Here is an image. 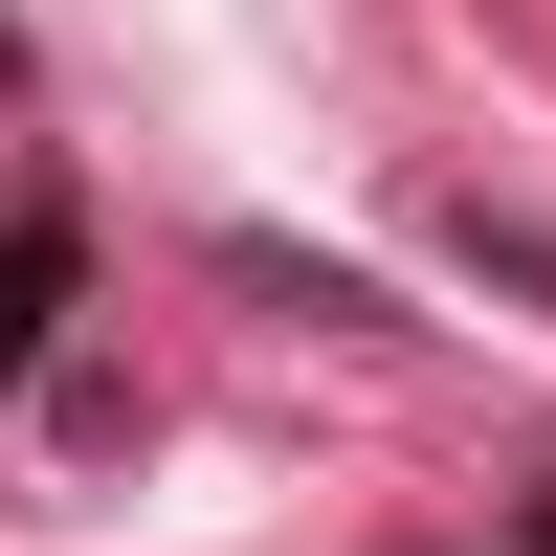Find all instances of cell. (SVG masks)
<instances>
[{
	"instance_id": "4",
	"label": "cell",
	"mask_w": 556,
	"mask_h": 556,
	"mask_svg": "<svg viewBox=\"0 0 556 556\" xmlns=\"http://www.w3.org/2000/svg\"><path fill=\"white\" fill-rule=\"evenodd\" d=\"M534 556H556V490H534Z\"/></svg>"
},
{
	"instance_id": "3",
	"label": "cell",
	"mask_w": 556,
	"mask_h": 556,
	"mask_svg": "<svg viewBox=\"0 0 556 556\" xmlns=\"http://www.w3.org/2000/svg\"><path fill=\"white\" fill-rule=\"evenodd\" d=\"M223 267H245L267 312H334V334H379V290H356V267H290V245H223Z\"/></svg>"
},
{
	"instance_id": "1",
	"label": "cell",
	"mask_w": 556,
	"mask_h": 556,
	"mask_svg": "<svg viewBox=\"0 0 556 556\" xmlns=\"http://www.w3.org/2000/svg\"><path fill=\"white\" fill-rule=\"evenodd\" d=\"M45 334H67V178L0 201V379H45Z\"/></svg>"
},
{
	"instance_id": "2",
	"label": "cell",
	"mask_w": 556,
	"mask_h": 556,
	"mask_svg": "<svg viewBox=\"0 0 556 556\" xmlns=\"http://www.w3.org/2000/svg\"><path fill=\"white\" fill-rule=\"evenodd\" d=\"M445 267H490V290H534V312H556V223H490V201H445Z\"/></svg>"
}]
</instances>
